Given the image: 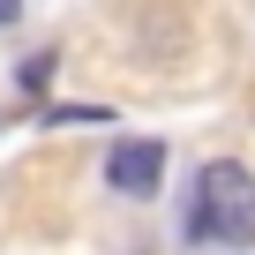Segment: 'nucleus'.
Returning <instances> with one entry per match:
<instances>
[{
  "instance_id": "f257e3e1",
  "label": "nucleus",
  "mask_w": 255,
  "mask_h": 255,
  "mask_svg": "<svg viewBox=\"0 0 255 255\" xmlns=\"http://www.w3.org/2000/svg\"><path fill=\"white\" fill-rule=\"evenodd\" d=\"M188 233H195V240H218V248H248V240H255V173H248L240 158H210V165L195 173Z\"/></svg>"
},
{
  "instance_id": "f03ea898",
  "label": "nucleus",
  "mask_w": 255,
  "mask_h": 255,
  "mask_svg": "<svg viewBox=\"0 0 255 255\" xmlns=\"http://www.w3.org/2000/svg\"><path fill=\"white\" fill-rule=\"evenodd\" d=\"M105 180H113L120 195H158V180H165V143H150V135H128V143L105 158Z\"/></svg>"
},
{
  "instance_id": "7ed1b4c3",
  "label": "nucleus",
  "mask_w": 255,
  "mask_h": 255,
  "mask_svg": "<svg viewBox=\"0 0 255 255\" xmlns=\"http://www.w3.org/2000/svg\"><path fill=\"white\" fill-rule=\"evenodd\" d=\"M45 75H53V53H38V60H23V90H30V98L45 90Z\"/></svg>"
},
{
  "instance_id": "20e7f679",
  "label": "nucleus",
  "mask_w": 255,
  "mask_h": 255,
  "mask_svg": "<svg viewBox=\"0 0 255 255\" xmlns=\"http://www.w3.org/2000/svg\"><path fill=\"white\" fill-rule=\"evenodd\" d=\"M15 15H23V0H0V30H8V23H15Z\"/></svg>"
}]
</instances>
